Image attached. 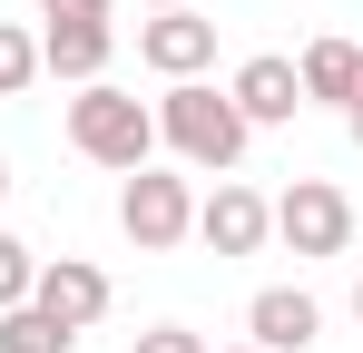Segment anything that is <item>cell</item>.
Returning a JSON list of instances; mask_svg holds the SVG:
<instances>
[{
    "instance_id": "6da1fadb",
    "label": "cell",
    "mask_w": 363,
    "mask_h": 353,
    "mask_svg": "<svg viewBox=\"0 0 363 353\" xmlns=\"http://www.w3.org/2000/svg\"><path fill=\"white\" fill-rule=\"evenodd\" d=\"M157 138L177 147L186 167H206V176H226L245 157V108L226 99V89H206V79H167V99H157Z\"/></svg>"
},
{
    "instance_id": "7a4b0ae2",
    "label": "cell",
    "mask_w": 363,
    "mask_h": 353,
    "mask_svg": "<svg viewBox=\"0 0 363 353\" xmlns=\"http://www.w3.org/2000/svg\"><path fill=\"white\" fill-rule=\"evenodd\" d=\"M69 147L89 157V167H147L157 157V108L147 99H128V89H108V79H89L79 99H69Z\"/></svg>"
},
{
    "instance_id": "3957f363",
    "label": "cell",
    "mask_w": 363,
    "mask_h": 353,
    "mask_svg": "<svg viewBox=\"0 0 363 353\" xmlns=\"http://www.w3.org/2000/svg\"><path fill=\"white\" fill-rule=\"evenodd\" d=\"M118 226H128V245H138V255H167V245H186V235H196V186H186V176H167V167H128V186H118Z\"/></svg>"
},
{
    "instance_id": "277c9868",
    "label": "cell",
    "mask_w": 363,
    "mask_h": 353,
    "mask_svg": "<svg viewBox=\"0 0 363 353\" xmlns=\"http://www.w3.org/2000/svg\"><path fill=\"white\" fill-rule=\"evenodd\" d=\"M275 235L295 245L304 265H324V255H344V245H354V196H344L334 176H295V186L275 196Z\"/></svg>"
},
{
    "instance_id": "5b68a950",
    "label": "cell",
    "mask_w": 363,
    "mask_h": 353,
    "mask_svg": "<svg viewBox=\"0 0 363 353\" xmlns=\"http://www.w3.org/2000/svg\"><path fill=\"white\" fill-rule=\"evenodd\" d=\"M30 304H40L50 324H69V334H89V324L108 314V275H99L89 255H50V265L30 275Z\"/></svg>"
},
{
    "instance_id": "8992f818",
    "label": "cell",
    "mask_w": 363,
    "mask_h": 353,
    "mask_svg": "<svg viewBox=\"0 0 363 353\" xmlns=\"http://www.w3.org/2000/svg\"><path fill=\"white\" fill-rule=\"evenodd\" d=\"M196 235H206L216 255H255V245L275 235V206H265L255 186H236V176H216V196H196Z\"/></svg>"
},
{
    "instance_id": "52a82bcc",
    "label": "cell",
    "mask_w": 363,
    "mask_h": 353,
    "mask_svg": "<svg viewBox=\"0 0 363 353\" xmlns=\"http://www.w3.org/2000/svg\"><path fill=\"white\" fill-rule=\"evenodd\" d=\"M138 59H147L157 79H196V69L216 59V20H196V10H157V20H138Z\"/></svg>"
},
{
    "instance_id": "ba28073f",
    "label": "cell",
    "mask_w": 363,
    "mask_h": 353,
    "mask_svg": "<svg viewBox=\"0 0 363 353\" xmlns=\"http://www.w3.org/2000/svg\"><path fill=\"white\" fill-rule=\"evenodd\" d=\"M226 99H236L245 108V128H285V118L304 108V79H295V59H275V50H255L236 69V79H226Z\"/></svg>"
},
{
    "instance_id": "9c48e42d",
    "label": "cell",
    "mask_w": 363,
    "mask_h": 353,
    "mask_svg": "<svg viewBox=\"0 0 363 353\" xmlns=\"http://www.w3.org/2000/svg\"><path fill=\"white\" fill-rule=\"evenodd\" d=\"M245 334H255L265 353H304L314 334H324V304H314L304 285H265L255 304H245Z\"/></svg>"
},
{
    "instance_id": "30bf717a",
    "label": "cell",
    "mask_w": 363,
    "mask_h": 353,
    "mask_svg": "<svg viewBox=\"0 0 363 353\" xmlns=\"http://www.w3.org/2000/svg\"><path fill=\"white\" fill-rule=\"evenodd\" d=\"M108 50H118L108 20H50V30H40V69H50V79H79V89L108 79Z\"/></svg>"
},
{
    "instance_id": "8fae6325",
    "label": "cell",
    "mask_w": 363,
    "mask_h": 353,
    "mask_svg": "<svg viewBox=\"0 0 363 353\" xmlns=\"http://www.w3.org/2000/svg\"><path fill=\"white\" fill-rule=\"evenodd\" d=\"M295 79H304V108H354V89H363V50H354V40H304Z\"/></svg>"
},
{
    "instance_id": "7c38bea8",
    "label": "cell",
    "mask_w": 363,
    "mask_h": 353,
    "mask_svg": "<svg viewBox=\"0 0 363 353\" xmlns=\"http://www.w3.org/2000/svg\"><path fill=\"white\" fill-rule=\"evenodd\" d=\"M69 344H79V334L50 324L40 304H10V314H0V353H69Z\"/></svg>"
},
{
    "instance_id": "4fadbf2b",
    "label": "cell",
    "mask_w": 363,
    "mask_h": 353,
    "mask_svg": "<svg viewBox=\"0 0 363 353\" xmlns=\"http://www.w3.org/2000/svg\"><path fill=\"white\" fill-rule=\"evenodd\" d=\"M30 79H40V40H30L20 20H0V99H20Z\"/></svg>"
},
{
    "instance_id": "5bb4252c",
    "label": "cell",
    "mask_w": 363,
    "mask_h": 353,
    "mask_svg": "<svg viewBox=\"0 0 363 353\" xmlns=\"http://www.w3.org/2000/svg\"><path fill=\"white\" fill-rule=\"evenodd\" d=\"M30 275H40V255H30L20 235H0V314H10V304H30Z\"/></svg>"
},
{
    "instance_id": "9a60e30c",
    "label": "cell",
    "mask_w": 363,
    "mask_h": 353,
    "mask_svg": "<svg viewBox=\"0 0 363 353\" xmlns=\"http://www.w3.org/2000/svg\"><path fill=\"white\" fill-rule=\"evenodd\" d=\"M138 353H206V334H186V324H147Z\"/></svg>"
},
{
    "instance_id": "2e32d148",
    "label": "cell",
    "mask_w": 363,
    "mask_h": 353,
    "mask_svg": "<svg viewBox=\"0 0 363 353\" xmlns=\"http://www.w3.org/2000/svg\"><path fill=\"white\" fill-rule=\"evenodd\" d=\"M40 20H108V0H40Z\"/></svg>"
},
{
    "instance_id": "e0dca14e",
    "label": "cell",
    "mask_w": 363,
    "mask_h": 353,
    "mask_svg": "<svg viewBox=\"0 0 363 353\" xmlns=\"http://www.w3.org/2000/svg\"><path fill=\"white\" fill-rule=\"evenodd\" d=\"M344 128H354V147H363V89H354V108H344Z\"/></svg>"
},
{
    "instance_id": "ac0fdd59",
    "label": "cell",
    "mask_w": 363,
    "mask_h": 353,
    "mask_svg": "<svg viewBox=\"0 0 363 353\" xmlns=\"http://www.w3.org/2000/svg\"><path fill=\"white\" fill-rule=\"evenodd\" d=\"M147 10H186V0H147Z\"/></svg>"
},
{
    "instance_id": "d6986e66",
    "label": "cell",
    "mask_w": 363,
    "mask_h": 353,
    "mask_svg": "<svg viewBox=\"0 0 363 353\" xmlns=\"http://www.w3.org/2000/svg\"><path fill=\"white\" fill-rule=\"evenodd\" d=\"M0 196H10V157H0Z\"/></svg>"
},
{
    "instance_id": "ffe728a7",
    "label": "cell",
    "mask_w": 363,
    "mask_h": 353,
    "mask_svg": "<svg viewBox=\"0 0 363 353\" xmlns=\"http://www.w3.org/2000/svg\"><path fill=\"white\" fill-rule=\"evenodd\" d=\"M354 324H363V285H354Z\"/></svg>"
},
{
    "instance_id": "44dd1931",
    "label": "cell",
    "mask_w": 363,
    "mask_h": 353,
    "mask_svg": "<svg viewBox=\"0 0 363 353\" xmlns=\"http://www.w3.org/2000/svg\"><path fill=\"white\" fill-rule=\"evenodd\" d=\"M236 353H265V344H236Z\"/></svg>"
}]
</instances>
